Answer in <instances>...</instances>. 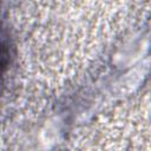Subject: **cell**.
I'll return each mask as SVG.
<instances>
[{
	"label": "cell",
	"mask_w": 151,
	"mask_h": 151,
	"mask_svg": "<svg viewBox=\"0 0 151 151\" xmlns=\"http://www.w3.org/2000/svg\"><path fill=\"white\" fill-rule=\"evenodd\" d=\"M9 61V51L7 47V44L4 39L2 33L0 32V77L5 72L7 65Z\"/></svg>",
	"instance_id": "1"
}]
</instances>
